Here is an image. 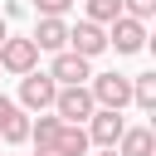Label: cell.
Instances as JSON below:
<instances>
[{
	"label": "cell",
	"mask_w": 156,
	"mask_h": 156,
	"mask_svg": "<svg viewBox=\"0 0 156 156\" xmlns=\"http://www.w3.org/2000/svg\"><path fill=\"white\" fill-rule=\"evenodd\" d=\"M132 102L146 107V112L156 107V73H136V78H132Z\"/></svg>",
	"instance_id": "obj_13"
},
{
	"label": "cell",
	"mask_w": 156,
	"mask_h": 156,
	"mask_svg": "<svg viewBox=\"0 0 156 156\" xmlns=\"http://www.w3.org/2000/svg\"><path fill=\"white\" fill-rule=\"evenodd\" d=\"M68 49H73V54H83V58H98V54L107 49V29H102V24H93V20H78V24L68 29Z\"/></svg>",
	"instance_id": "obj_7"
},
{
	"label": "cell",
	"mask_w": 156,
	"mask_h": 156,
	"mask_svg": "<svg viewBox=\"0 0 156 156\" xmlns=\"http://www.w3.org/2000/svg\"><path fill=\"white\" fill-rule=\"evenodd\" d=\"M39 49H49V54H58V49H68V24H63V15H44L39 20V29L29 34Z\"/></svg>",
	"instance_id": "obj_9"
},
{
	"label": "cell",
	"mask_w": 156,
	"mask_h": 156,
	"mask_svg": "<svg viewBox=\"0 0 156 156\" xmlns=\"http://www.w3.org/2000/svg\"><path fill=\"white\" fill-rule=\"evenodd\" d=\"M24 83H20V107H29V112H49L54 107V93H58V83L49 78V73H20Z\"/></svg>",
	"instance_id": "obj_3"
},
{
	"label": "cell",
	"mask_w": 156,
	"mask_h": 156,
	"mask_svg": "<svg viewBox=\"0 0 156 156\" xmlns=\"http://www.w3.org/2000/svg\"><path fill=\"white\" fill-rule=\"evenodd\" d=\"M49 78L63 88V83H88L93 78V68H88V58L83 54H73V49H58L54 54V68H49Z\"/></svg>",
	"instance_id": "obj_8"
},
{
	"label": "cell",
	"mask_w": 156,
	"mask_h": 156,
	"mask_svg": "<svg viewBox=\"0 0 156 156\" xmlns=\"http://www.w3.org/2000/svg\"><path fill=\"white\" fill-rule=\"evenodd\" d=\"M93 102L98 107H127L132 102V78H122V73H93Z\"/></svg>",
	"instance_id": "obj_5"
},
{
	"label": "cell",
	"mask_w": 156,
	"mask_h": 156,
	"mask_svg": "<svg viewBox=\"0 0 156 156\" xmlns=\"http://www.w3.org/2000/svg\"><path fill=\"white\" fill-rule=\"evenodd\" d=\"M122 107H93L88 112V141H98V146H117V136H122Z\"/></svg>",
	"instance_id": "obj_6"
},
{
	"label": "cell",
	"mask_w": 156,
	"mask_h": 156,
	"mask_svg": "<svg viewBox=\"0 0 156 156\" xmlns=\"http://www.w3.org/2000/svg\"><path fill=\"white\" fill-rule=\"evenodd\" d=\"M39 63V44L29 39V34H5V44H0V68L5 73H29Z\"/></svg>",
	"instance_id": "obj_1"
},
{
	"label": "cell",
	"mask_w": 156,
	"mask_h": 156,
	"mask_svg": "<svg viewBox=\"0 0 156 156\" xmlns=\"http://www.w3.org/2000/svg\"><path fill=\"white\" fill-rule=\"evenodd\" d=\"M93 141H88V132H83V122H63L58 127V136H54V156H83Z\"/></svg>",
	"instance_id": "obj_10"
},
{
	"label": "cell",
	"mask_w": 156,
	"mask_h": 156,
	"mask_svg": "<svg viewBox=\"0 0 156 156\" xmlns=\"http://www.w3.org/2000/svg\"><path fill=\"white\" fill-rule=\"evenodd\" d=\"M34 156H54V151H34Z\"/></svg>",
	"instance_id": "obj_21"
},
{
	"label": "cell",
	"mask_w": 156,
	"mask_h": 156,
	"mask_svg": "<svg viewBox=\"0 0 156 156\" xmlns=\"http://www.w3.org/2000/svg\"><path fill=\"white\" fill-rule=\"evenodd\" d=\"M15 112H20V107H15V102H10V98H5V93H0V127H5V122H10V117H15Z\"/></svg>",
	"instance_id": "obj_18"
},
{
	"label": "cell",
	"mask_w": 156,
	"mask_h": 156,
	"mask_svg": "<svg viewBox=\"0 0 156 156\" xmlns=\"http://www.w3.org/2000/svg\"><path fill=\"white\" fill-rule=\"evenodd\" d=\"M102 156H117V146H107V151H102Z\"/></svg>",
	"instance_id": "obj_20"
},
{
	"label": "cell",
	"mask_w": 156,
	"mask_h": 156,
	"mask_svg": "<svg viewBox=\"0 0 156 156\" xmlns=\"http://www.w3.org/2000/svg\"><path fill=\"white\" fill-rule=\"evenodd\" d=\"M0 136H5L10 146H20V141H29V117H24V107H20V112H15V117H10L5 127H0Z\"/></svg>",
	"instance_id": "obj_14"
},
{
	"label": "cell",
	"mask_w": 156,
	"mask_h": 156,
	"mask_svg": "<svg viewBox=\"0 0 156 156\" xmlns=\"http://www.w3.org/2000/svg\"><path fill=\"white\" fill-rule=\"evenodd\" d=\"M68 5H73V0H34L39 15H68Z\"/></svg>",
	"instance_id": "obj_17"
},
{
	"label": "cell",
	"mask_w": 156,
	"mask_h": 156,
	"mask_svg": "<svg viewBox=\"0 0 156 156\" xmlns=\"http://www.w3.org/2000/svg\"><path fill=\"white\" fill-rule=\"evenodd\" d=\"M93 107H98V102H93V93H88L83 83H63V88L54 93V112H58L63 122H88Z\"/></svg>",
	"instance_id": "obj_4"
},
{
	"label": "cell",
	"mask_w": 156,
	"mask_h": 156,
	"mask_svg": "<svg viewBox=\"0 0 156 156\" xmlns=\"http://www.w3.org/2000/svg\"><path fill=\"white\" fill-rule=\"evenodd\" d=\"M122 15H132V20H151V15H156V0H122Z\"/></svg>",
	"instance_id": "obj_16"
},
{
	"label": "cell",
	"mask_w": 156,
	"mask_h": 156,
	"mask_svg": "<svg viewBox=\"0 0 156 156\" xmlns=\"http://www.w3.org/2000/svg\"><path fill=\"white\" fill-rule=\"evenodd\" d=\"M107 49H117V54H141V49H146V20L117 15L112 29H107Z\"/></svg>",
	"instance_id": "obj_2"
},
{
	"label": "cell",
	"mask_w": 156,
	"mask_h": 156,
	"mask_svg": "<svg viewBox=\"0 0 156 156\" xmlns=\"http://www.w3.org/2000/svg\"><path fill=\"white\" fill-rule=\"evenodd\" d=\"M58 127H63V117L54 112V117H39V122H29V141H34V151H54V136H58Z\"/></svg>",
	"instance_id": "obj_12"
},
{
	"label": "cell",
	"mask_w": 156,
	"mask_h": 156,
	"mask_svg": "<svg viewBox=\"0 0 156 156\" xmlns=\"http://www.w3.org/2000/svg\"><path fill=\"white\" fill-rule=\"evenodd\" d=\"M5 34H10V29H5V20H0V44H5Z\"/></svg>",
	"instance_id": "obj_19"
},
{
	"label": "cell",
	"mask_w": 156,
	"mask_h": 156,
	"mask_svg": "<svg viewBox=\"0 0 156 156\" xmlns=\"http://www.w3.org/2000/svg\"><path fill=\"white\" fill-rule=\"evenodd\" d=\"M122 15V0H88V20L93 24H112Z\"/></svg>",
	"instance_id": "obj_15"
},
{
	"label": "cell",
	"mask_w": 156,
	"mask_h": 156,
	"mask_svg": "<svg viewBox=\"0 0 156 156\" xmlns=\"http://www.w3.org/2000/svg\"><path fill=\"white\" fill-rule=\"evenodd\" d=\"M156 151V136L146 132V127H122V136H117V156H151Z\"/></svg>",
	"instance_id": "obj_11"
}]
</instances>
